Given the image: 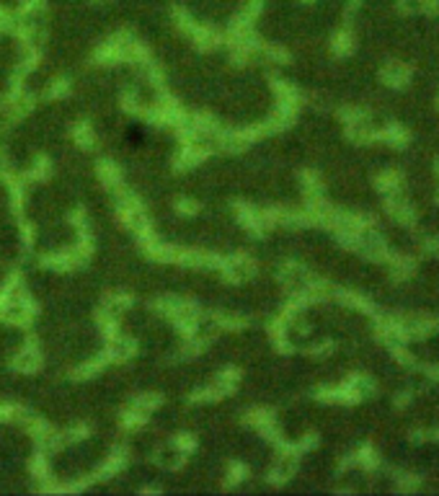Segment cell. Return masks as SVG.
Returning a JSON list of instances; mask_svg holds the SVG:
<instances>
[{
    "instance_id": "7a4b0ae2",
    "label": "cell",
    "mask_w": 439,
    "mask_h": 496,
    "mask_svg": "<svg viewBox=\"0 0 439 496\" xmlns=\"http://www.w3.org/2000/svg\"><path fill=\"white\" fill-rule=\"evenodd\" d=\"M222 269L227 271V276H230V279H235V282H243V279H248V276L254 274V262H251L248 256H243V254H235V256H230V259H225V262H222Z\"/></svg>"
},
{
    "instance_id": "277c9868",
    "label": "cell",
    "mask_w": 439,
    "mask_h": 496,
    "mask_svg": "<svg viewBox=\"0 0 439 496\" xmlns=\"http://www.w3.org/2000/svg\"><path fill=\"white\" fill-rule=\"evenodd\" d=\"M8 26H11V16H8L3 8H0V31H3V28H8Z\"/></svg>"
},
{
    "instance_id": "6da1fadb",
    "label": "cell",
    "mask_w": 439,
    "mask_h": 496,
    "mask_svg": "<svg viewBox=\"0 0 439 496\" xmlns=\"http://www.w3.org/2000/svg\"><path fill=\"white\" fill-rule=\"evenodd\" d=\"M39 365H42V355H39V349H36L34 341H28L26 347H23L13 360V367L18 370V372H23V375H31V372H36V370H39Z\"/></svg>"
},
{
    "instance_id": "3957f363",
    "label": "cell",
    "mask_w": 439,
    "mask_h": 496,
    "mask_svg": "<svg viewBox=\"0 0 439 496\" xmlns=\"http://www.w3.org/2000/svg\"><path fill=\"white\" fill-rule=\"evenodd\" d=\"M72 137H75V142H78V148L83 150H91L93 145V132L88 124H78V127L72 129Z\"/></svg>"
}]
</instances>
